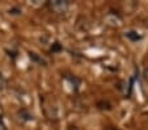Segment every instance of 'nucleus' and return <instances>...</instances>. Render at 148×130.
<instances>
[{"instance_id":"obj_1","label":"nucleus","mask_w":148,"mask_h":130,"mask_svg":"<svg viewBox=\"0 0 148 130\" xmlns=\"http://www.w3.org/2000/svg\"><path fill=\"white\" fill-rule=\"evenodd\" d=\"M47 7L54 13H64L70 7V3L67 0H50L47 3Z\"/></svg>"},{"instance_id":"obj_2","label":"nucleus","mask_w":148,"mask_h":130,"mask_svg":"<svg viewBox=\"0 0 148 130\" xmlns=\"http://www.w3.org/2000/svg\"><path fill=\"white\" fill-rule=\"evenodd\" d=\"M125 37L127 40H130L131 42H136V41H140L142 40V36L138 33L136 30H129L125 33Z\"/></svg>"},{"instance_id":"obj_3","label":"nucleus","mask_w":148,"mask_h":130,"mask_svg":"<svg viewBox=\"0 0 148 130\" xmlns=\"http://www.w3.org/2000/svg\"><path fill=\"white\" fill-rule=\"evenodd\" d=\"M17 116H18V120H21V121H32V120H33V114H32L29 110H26V109L18 110Z\"/></svg>"},{"instance_id":"obj_4","label":"nucleus","mask_w":148,"mask_h":130,"mask_svg":"<svg viewBox=\"0 0 148 130\" xmlns=\"http://www.w3.org/2000/svg\"><path fill=\"white\" fill-rule=\"evenodd\" d=\"M5 87V78L3 76V74H0V91Z\"/></svg>"},{"instance_id":"obj_5","label":"nucleus","mask_w":148,"mask_h":130,"mask_svg":"<svg viewBox=\"0 0 148 130\" xmlns=\"http://www.w3.org/2000/svg\"><path fill=\"white\" fill-rule=\"evenodd\" d=\"M0 130H7V125L4 122L3 117H0Z\"/></svg>"},{"instance_id":"obj_6","label":"nucleus","mask_w":148,"mask_h":130,"mask_svg":"<svg viewBox=\"0 0 148 130\" xmlns=\"http://www.w3.org/2000/svg\"><path fill=\"white\" fill-rule=\"evenodd\" d=\"M59 49H60V46H59V43L56 42V43H55V46H54V47H51V50H53V51H58Z\"/></svg>"},{"instance_id":"obj_7","label":"nucleus","mask_w":148,"mask_h":130,"mask_svg":"<svg viewBox=\"0 0 148 130\" xmlns=\"http://www.w3.org/2000/svg\"><path fill=\"white\" fill-rule=\"evenodd\" d=\"M144 78H145V80H148V67H145V70H144Z\"/></svg>"}]
</instances>
